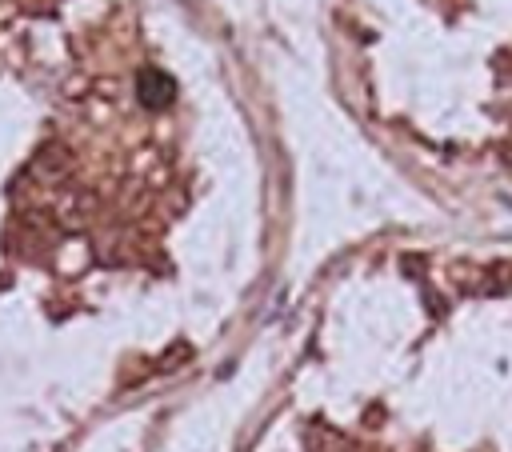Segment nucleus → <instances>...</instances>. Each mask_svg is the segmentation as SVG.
<instances>
[{
	"instance_id": "obj_1",
	"label": "nucleus",
	"mask_w": 512,
	"mask_h": 452,
	"mask_svg": "<svg viewBox=\"0 0 512 452\" xmlns=\"http://www.w3.org/2000/svg\"><path fill=\"white\" fill-rule=\"evenodd\" d=\"M172 92H176V84H172L164 72H156V68L140 72V100H144L148 108H164V104L172 100Z\"/></svg>"
},
{
	"instance_id": "obj_2",
	"label": "nucleus",
	"mask_w": 512,
	"mask_h": 452,
	"mask_svg": "<svg viewBox=\"0 0 512 452\" xmlns=\"http://www.w3.org/2000/svg\"><path fill=\"white\" fill-rule=\"evenodd\" d=\"M492 280H496L500 288H508V292H512V264H508V260L492 264Z\"/></svg>"
}]
</instances>
